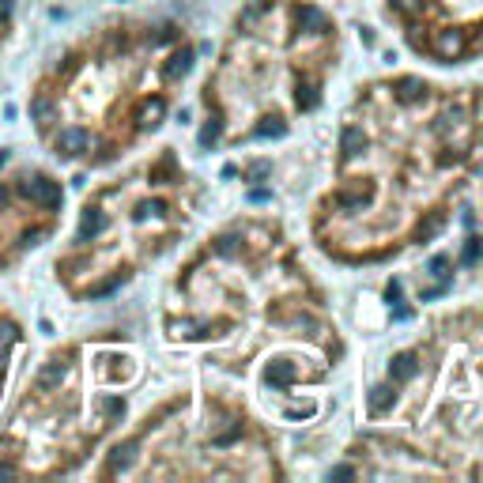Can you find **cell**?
I'll return each instance as SVG.
<instances>
[{"mask_svg": "<svg viewBox=\"0 0 483 483\" xmlns=\"http://www.w3.org/2000/svg\"><path fill=\"white\" fill-rule=\"evenodd\" d=\"M189 68H193V49H178V53L167 61V68H162V72H167V80H181Z\"/></svg>", "mask_w": 483, "mask_h": 483, "instance_id": "obj_14", "label": "cell"}, {"mask_svg": "<svg viewBox=\"0 0 483 483\" xmlns=\"http://www.w3.org/2000/svg\"><path fill=\"white\" fill-rule=\"evenodd\" d=\"M431 276H438V280L449 276V257H431Z\"/></svg>", "mask_w": 483, "mask_h": 483, "instance_id": "obj_25", "label": "cell"}, {"mask_svg": "<svg viewBox=\"0 0 483 483\" xmlns=\"http://www.w3.org/2000/svg\"><path fill=\"white\" fill-rule=\"evenodd\" d=\"M106 230V215L98 212V208H83V215H80V230H76V238L80 242H91L98 238Z\"/></svg>", "mask_w": 483, "mask_h": 483, "instance_id": "obj_6", "label": "cell"}, {"mask_svg": "<svg viewBox=\"0 0 483 483\" xmlns=\"http://www.w3.org/2000/svg\"><path fill=\"white\" fill-rule=\"evenodd\" d=\"M287 133V125H283V117H265L257 125V136H283Z\"/></svg>", "mask_w": 483, "mask_h": 483, "instance_id": "obj_20", "label": "cell"}, {"mask_svg": "<svg viewBox=\"0 0 483 483\" xmlns=\"http://www.w3.org/2000/svg\"><path fill=\"white\" fill-rule=\"evenodd\" d=\"M415 370H419V359H415V351H400V355H393V362H389V378L397 381V386L412 381Z\"/></svg>", "mask_w": 483, "mask_h": 483, "instance_id": "obj_5", "label": "cell"}, {"mask_svg": "<svg viewBox=\"0 0 483 483\" xmlns=\"http://www.w3.org/2000/svg\"><path fill=\"white\" fill-rule=\"evenodd\" d=\"M16 340H19V325H12V321H4V325H0V355H4V351L12 347Z\"/></svg>", "mask_w": 483, "mask_h": 483, "instance_id": "obj_23", "label": "cell"}, {"mask_svg": "<svg viewBox=\"0 0 483 483\" xmlns=\"http://www.w3.org/2000/svg\"><path fill=\"white\" fill-rule=\"evenodd\" d=\"M0 268H4V257H0Z\"/></svg>", "mask_w": 483, "mask_h": 483, "instance_id": "obj_37", "label": "cell"}, {"mask_svg": "<svg viewBox=\"0 0 483 483\" xmlns=\"http://www.w3.org/2000/svg\"><path fill=\"white\" fill-rule=\"evenodd\" d=\"M294 102H299V109H314V106H317V87H314V83H299Z\"/></svg>", "mask_w": 483, "mask_h": 483, "instance_id": "obj_21", "label": "cell"}, {"mask_svg": "<svg viewBox=\"0 0 483 483\" xmlns=\"http://www.w3.org/2000/svg\"><path fill=\"white\" fill-rule=\"evenodd\" d=\"M19 193H23L27 201L46 204V208H61V185L53 178H27L23 185H19Z\"/></svg>", "mask_w": 483, "mask_h": 483, "instance_id": "obj_1", "label": "cell"}, {"mask_svg": "<svg viewBox=\"0 0 483 483\" xmlns=\"http://www.w3.org/2000/svg\"><path fill=\"white\" fill-rule=\"evenodd\" d=\"M268 196H272L268 189H254V193H249V201H257V204H261V201H268Z\"/></svg>", "mask_w": 483, "mask_h": 483, "instance_id": "obj_31", "label": "cell"}, {"mask_svg": "<svg viewBox=\"0 0 483 483\" xmlns=\"http://www.w3.org/2000/svg\"><path fill=\"white\" fill-rule=\"evenodd\" d=\"M167 117V98H144L140 102V114H136V121H140V129H155L159 121Z\"/></svg>", "mask_w": 483, "mask_h": 483, "instance_id": "obj_7", "label": "cell"}, {"mask_svg": "<svg viewBox=\"0 0 483 483\" xmlns=\"http://www.w3.org/2000/svg\"><path fill=\"white\" fill-rule=\"evenodd\" d=\"M386 294H389V299H393V302H397V299H400V283H397V280H393V283H389V287H386Z\"/></svg>", "mask_w": 483, "mask_h": 483, "instance_id": "obj_30", "label": "cell"}, {"mask_svg": "<svg viewBox=\"0 0 483 483\" xmlns=\"http://www.w3.org/2000/svg\"><path fill=\"white\" fill-rule=\"evenodd\" d=\"M479 46H483V30H479Z\"/></svg>", "mask_w": 483, "mask_h": 483, "instance_id": "obj_36", "label": "cell"}, {"mask_svg": "<svg viewBox=\"0 0 483 483\" xmlns=\"http://www.w3.org/2000/svg\"><path fill=\"white\" fill-rule=\"evenodd\" d=\"M340 151H344V159H359L362 151H366V133L355 125H347L344 133H340Z\"/></svg>", "mask_w": 483, "mask_h": 483, "instance_id": "obj_8", "label": "cell"}, {"mask_svg": "<svg viewBox=\"0 0 483 483\" xmlns=\"http://www.w3.org/2000/svg\"><path fill=\"white\" fill-rule=\"evenodd\" d=\"M393 8H397V12H404V16H415L423 8V0H393Z\"/></svg>", "mask_w": 483, "mask_h": 483, "instance_id": "obj_26", "label": "cell"}, {"mask_svg": "<svg viewBox=\"0 0 483 483\" xmlns=\"http://www.w3.org/2000/svg\"><path fill=\"white\" fill-rule=\"evenodd\" d=\"M170 336H174V340H193V336H196V321H189V317L170 321Z\"/></svg>", "mask_w": 483, "mask_h": 483, "instance_id": "obj_22", "label": "cell"}, {"mask_svg": "<svg viewBox=\"0 0 483 483\" xmlns=\"http://www.w3.org/2000/svg\"><path fill=\"white\" fill-rule=\"evenodd\" d=\"M333 476H336V479H347V476H351V468H347V465H340V468H333Z\"/></svg>", "mask_w": 483, "mask_h": 483, "instance_id": "obj_32", "label": "cell"}, {"mask_svg": "<svg viewBox=\"0 0 483 483\" xmlns=\"http://www.w3.org/2000/svg\"><path fill=\"white\" fill-rule=\"evenodd\" d=\"M238 434H242V423H230L227 431H219V434L212 438V442H215V446H230V442H234Z\"/></svg>", "mask_w": 483, "mask_h": 483, "instance_id": "obj_24", "label": "cell"}, {"mask_svg": "<svg viewBox=\"0 0 483 483\" xmlns=\"http://www.w3.org/2000/svg\"><path fill=\"white\" fill-rule=\"evenodd\" d=\"M397 98H400L404 106L423 102V98H427V83H423V80H415V76H404V80L397 83Z\"/></svg>", "mask_w": 483, "mask_h": 483, "instance_id": "obj_10", "label": "cell"}, {"mask_svg": "<svg viewBox=\"0 0 483 483\" xmlns=\"http://www.w3.org/2000/svg\"><path fill=\"white\" fill-rule=\"evenodd\" d=\"M265 174H268V162H254V167H249V178H254V181H261Z\"/></svg>", "mask_w": 483, "mask_h": 483, "instance_id": "obj_29", "label": "cell"}, {"mask_svg": "<svg viewBox=\"0 0 483 483\" xmlns=\"http://www.w3.org/2000/svg\"><path fill=\"white\" fill-rule=\"evenodd\" d=\"M4 370H8V359L0 355V381H4Z\"/></svg>", "mask_w": 483, "mask_h": 483, "instance_id": "obj_34", "label": "cell"}, {"mask_svg": "<svg viewBox=\"0 0 483 483\" xmlns=\"http://www.w3.org/2000/svg\"><path fill=\"white\" fill-rule=\"evenodd\" d=\"M476 257H479V242H476V238H468V246H465V265H472Z\"/></svg>", "mask_w": 483, "mask_h": 483, "instance_id": "obj_28", "label": "cell"}, {"mask_svg": "<svg viewBox=\"0 0 483 483\" xmlns=\"http://www.w3.org/2000/svg\"><path fill=\"white\" fill-rule=\"evenodd\" d=\"M442 227H446V215H442V212H431V215L419 223V230H415V238H419V242H431V238L442 234Z\"/></svg>", "mask_w": 483, "mask_h": 483, "instance_id": "obj_16", "label": "cell"}, {"mask_svg": "<svg viewBox=\"0 0 483 483\" xmlns=\"http://www.w3.org/2000/svg\"><path fill=\"white\" fill-rule=\"evenodd\" d=\"M294 19H299V27L306 30V35H325L328 30V16L314 4H299L294 8Z\"/></svg>", "mask_w": 483, "mask_h": 483, "instance_id": "obj_4", "label": "cell"}, {"mask_svg": "<svg viewBox=\"0 0 483 483\" xmlns=\"http://www.w3.org/2000/svg\"><path fill=\"white\" fill-rule=\"evenodd\" d=\"M4 159H8V151H0V167H4Z\"/></svg>", "mask_w": 483, "mask_h": 483, "instance_id": "obj_35", "label": "cell"}, {"mask_svg": "<svg viewBox=\"0 0 483 483\" xmlns=\"http://www.w3.org/2000/svg\"><path fill=\"white\" fill-rule=\"evenodd\" d=\"M87 144H91L87 129L72 125V129H64V133L57 136V155L61 159H76V155H83V151H87Z\"/></svg>", "mask_w": 483, "mask_h": 483, "instance_id": "obj_3", "label": "cell"}, {"mask_svg": "<svg viewBox=\"0 0 483 483\" xmlns=\"http://www.w3.org/2000/svg\"><path fill=\"white\" fill-rule=\"evenodd\" d=\"M265 378L272 381V386H291V381L299 378V370H294L291 359H272L265 366Z\"/></svg>", "mask_w": 483, "mask_h": 483, "instance_id": "obj_9", "label": "cell"}, {"mask_svg": "<svg viewBox=\"0 0 483 483\" xmlns=\"http://www.w3.org/2000/svg\"><path fill=\"white\" fill-rule=\"evenodd\" d=\"M431 49H434V57H442V61H457L460 53L468 49V38H465V30L446 27V30H438V35H434Z\"/></svg>", "mask_w": 483, "mask_h": 483, "instance_id": "obj_2", "label": "cell"}, {"mask_svg": "<svg viewBox=\"0 0 483 483\" xmlns=\"http://www.w3.org/2000/svg\"><path fill=\"white\" fill-rule=\"evenodd\" d=\"M219 136H223V121H219V117H212V121H208V125L201 129V148H212Z\"/></svg>", "mask_w": 483, "mask_h": 483, "instance_id": "obj_18", "label": "cell"}, {"mask_svg": "<svg viewBox=\"0 0 483 483\" xmlns=\"http://www.w3.org/2000/svg\"><path fill=\"white\" fill-rule=\"evenodd\" d=\"M4 208H8V189L0 185V212H4Z\"/></svg>", "mask_w": 483, "mask_h": 483, "instance_id": "obj_33", "label": "cell"}, {"mask_svg": "<svg viewBox=\"0 0 483 483\" xmlns=\"http://www.w3.org/2000/svg\"><path fill=\"white\" fill-rule=\"evenodd\" d=\"M136 442H121L114 446V453H109V472H129L133 468V460H136Z\"/></svg>", "mask_w": 483, "mask_h": 483, "instance_id": "obj_12", "label": "cell"}, {"mask_svg": "<svg viewBox=\"0 0 483 483\" xmlns=\"http://www.w3.org/2000/svg\"><path fill=\"white\" fill-rule=\"evenodd\" d=\"M12 12H16V0H0V27L12 19Z\"/></svg>", "mask_w": 483, "mask_h": 483, "instance_id": "obj_27", "label": "cell"}, {"mask_svg": "<svg viewBox=\"0 0 483 483\" xmlns=\"http://www.w3.org/2000/svg\"><path fill=\"white\" fill-rule=\"evenodd\" d=\"M370 201H374V185H355V189L336 193V204L340 208H362V204H370Z\"/></svg>", "mask_w": 483, "mask_h": 483, "instance_id": "obj_11", "label": "cell"}, {"mask_svg": "<svg viewBox=\"0 0 483 483\" xmlns=\"http://www.w3.org/2000/svg\"><path fill=\"white\" fill-rule=\"evenodd\" d=\"M215 254H219V257H238V254H242V242H238L234 234L215 238Z\"/></svg>", "mask_w": 483, "mask_h": 483, "instance_id": "obj_19", "label": "cell"}, {"mask_svg": "<svg viewBox=\"0 0 483 483\" xmlns=\"http://www.w3.org/2000/svg\"><path fill=\"white\" fill-rule=\"evenodd\" d=\"M389 408H393V386H374V389H370V412L381 415Z\"/></svg>", "mask_w": 483, "mask_h": 483, "instance_id": "obj_17", "label": "cell"}, {"mask_svg": "<svg viewBox=\"0 0 483 483\" xmlns=\"http://www.w3.org/2000/svg\"><path fill=\"white\" fill-rule=\"evenodd\" d=\"M64 374H68V362H49V366H42V374H38V386L42 389H57Z\"/></svg>", "mask_w": 483, "mask_h": 483, "instance_id": "obj_15", "label": "cell"}, {"mask_svg": "<svg viewBox=\"0 0 483 483\" xmlns=\"http://www.w3.org/2000/svg\"><path fill=\"white\" fill-rule=\"evenodd\" d=\"M30 117L38 121V129H49L53 121H57V106H53L49 98H42V95H38L35 102H30Z\"/></svg>", "mask_w": 483, "mask_h": 483, "instance_id": "obj_13", "label": "cell"}]
</instances>
